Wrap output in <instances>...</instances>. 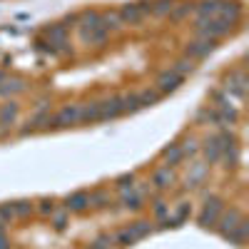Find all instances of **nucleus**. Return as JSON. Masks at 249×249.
<instances>
[{
    "mask_svg": "<svg viewBox=\"0 0 249 249\" xmlns=\"http://www.w3.org/2000/svg\"><path fill=\"white\" fill-rule=\"evenodd\" d=\"M232 28H234V25L224 23V20H219V18H197V20H195L197 35H199V37H207V40H217V37L227 35Z\"/></svg>",
    "mask_w": 249,
    "mask_h": 249,
    "instance_id": "obj_1",
    "label": "nucleus"
},
{
    "mask_svg": "<svg viewBox=\"0 0 249 249\" xmlns=\"http://www.w3.org/2000/svg\"><path fill=\"white\" fill-rule=\"evenodd\" d=\"M222 212H224V202H222L219 197H207L204 210H202V214H199V224H202V227H214Z\"/></svg>",
    "mask_w": 249,
    "mask_h": 249,
    "instance_id": "obj_2",
    "label": "nucleus"
},
{
    "mask_svg": "<svg viewBox=\"0 0 249 249\" xmlns=\"http://www.w3.org/2000/svg\"><path fill=\"white\" fill-rule=\"evenodd\" d=\"M80 122V105H65L55 117H50V127H70Z\"/></svg>",
    "mask_w": 249,
    "mask_h": 249,
    "instance_id": "obj_3",
    "label": "nucleus"
},
{
    "mask_svg": "<svg viewBox=\"0 0 249 249\" xmlns=\"http://www.w3.org/2000/svg\"><path fill=\"white\" fill-rule=\"evenodd\" d=\"M242 219H244V217H242V212L232 207L230 212L219 214V219H217V224H214V227H217V232H219L222 237H230V234L237 230V224H239Z\"/></svg>",
    "mask_w": 249,
    "mask_h": 249,
    "instance_id": "obj_4",
    "label": "nucleus"
},
{
    "mask_svg": "<svg viewBox=\"0 0 249 249\" xmlns=\"http://www.w3.org/2000/svg\"><path fill=\"white\" fill-rule=\"evenodd\" d=\"M217 48V40H207V37H199L195 43H190L184 48V57H192V60H199V57H207L212 50Z\"/></svg>",
    "mask_w": 249,
    "mask_h": 249,
    "instance_id": "obj_5",
    "label": "nucleus"
},
{
    "mask_svg": "<svg viewBox=\"0 0 249 249\" xmlns=\"http://www.w3.org/2000/svg\"><path fill=\"white\" fill-rule=\"evenodd\" d=\"M117 15H120V20H122V25H140L142 20L147 18L140 3H127V5H122Z\"/></svg>",
    "mask_w": 249,
    "mask_h": 249,
    "instance_id": "obj_6",
    "label": "nucleus"
},
{
    "mask_svg": "<svg viewBox=\"0 0 249 249\" xmlns=\"http://www.w3.org/2000/svg\"><path fill=\"white\" fill-rule=\"evenodd\" d=\"M207 172H210V164H204V162L190 164V172H187V177H184V187H187V190H195V187H199V184L204 182Z\"/></svg>",
    "mask_w": 249,
    "mask_h": 249,
    "instance_id": "obj_7",
    "label": "nucleus"
},
{
    "mask_svg": "<svg viewBox=\"0 0 249 249\" xmlns=\"http://www.w3.org/2000/svg\"><path fill=\"white\" fill-rule=\"evenodd\" d=\"M219 20H224V23H230V25H237L239 23V18H242V5L239 3H230V0H222V5H219Z\"/></svg>",
    "mask_w": 249,
    "mask_h": 249,
    "instance_id": "obj_8",
    "label": "nucleus"
},
{
    "mask_svg": "<svg viewBox=\"0 0 249 249\" xmlns=\"http://www.w3.org/2000/svg\"><path fill=\"white\" fill-rule=\"evenodd\" d=\"M182 85V77L177 75V72H172V70H167V72H162L160 77H157V92L160 95H164V92H172V90H177Z\"/></svg>",
    "mask_w": 249,
    "mask_h": 249,
    "instance_id": "obj_9",
    "label": "nucleus"
},
{
    "mask_svg": "<svg viewBox=\"0 0 249 249\" xmlns=\"http://www.w3.org/2000/svg\"><path fill=\"white\" fill-rule=\"evenodd\" d=\"M120 115H124L120 97H110V100H105V102H100V120H115V117H120Z\"/></svg>",
    "mask_w": 249,
    "mask_h": 249,
    "instance_id": "obj_10",
    "label": "nucleus"
},
{
    "mask_svg": "<svg viewBox=\"0 0 249 249\" xmlns=\"http://www.w3.org/2000/svg\"><path fill=\"white\" fill-rule=\"evenodd\" d=\"M202 152H204V160L210 162V164L219 162V157H222V140H219V135H214V137L207 140L204 147H202Z\"/></svg>",
    "mask_w": 249,
    "mask_h": 249,
    "instance_id": "obj_11",
    "label": "nucleus"
},
{
    "mask_svg": "<svg viewBox=\"0 0 249 249\" xmlns=\"http://www.w3.org/2000/svg\"><path fill=\"white\" fill-rule=\"evenodd\" d=\"M48 127H50V112L48 110H40L33 120H28V127H23L20 132L30 135V132H37V130H48Z\"/></svg>",
    "mask_w": 249,
    "mask_h": 249,
    "instance_id": "obj_12",
    "label": "nucleus"
},
{
    "mask_svg": "<svg viewBox=\"0 0 249 249\" xmlns=\"http://www.w3.org/2000/svg\"><path fill=\"white\" fill-rule=\"evenodd\" d=\"M90 207V195L88 192H75L65 199V210L68 212H85Z\"/></svg>",
    "mask_w": 249,
    "mask_h": 249,
    "instance_id": "obj_13",
    "label": "nucleus"
},
{
    "mask_svg": "<svg viewBox=\"0 0 249 249\" xmlns=\"http://www.w3.org/2000/svg\"><path fill=\"white\" fill-rule=\"evenodd\" d=\"M172 182H175V172H172L170 164H167V167H160V170L152 175V184L157 187V190H170Z\"/></svg>",
    "mask_w": 249,
    "mask_h": 249,
    "instance_id": "obj_14",
    "label": "nucleus"
},
{
    "mask_svg": "<svg viewBox=\"0 0 249 249\" xmlns=\"http://www.w3.org/2000/svg\"><path fill=\"white\" fill-rule=\"evenodd\" d=\"M18 110H20V105H18L15 100L5 102V105H0V127H8V124H13L15 117H18Z\"/></svg>",
    "mask_w": 249,
    "mask_h": 249,
    "instance_id": "obj_15",
    "label": "nucleus"
},
{
    "mask_svg": "<svg viewBox=\"0 0 249 249\" xmlns=\"http://www.w3.org/2000/svg\"><path fill=\"white\" fill-rule=\"evenodd\" d=\"M219 5H222V0H202V3L195 5L197 18H217L219 15Z\"/></svg>",
    "mask_w": 249,
    "mask_h": 249,
    "instance_id": "obj_16",
    "label": "nucleus"
},
{
    "mask_svg": "<svg viewBox=\"0 0 249 249\" xmlns=\"http://www.w3.org/2000/svg\"><path fill=\"white\" fill-rule=\"evenodd\" d=\"M23 90H25V80H20V77H5L3 82H0V95L3 97L23 92Z\"/></svg>",
    "mask_w": 249,
    "mask_h": 249,
    "instance_id": "obj_17",
    "label": "nucleus"
},
{
    "mask_svg": "<svg viewBox=\"0 0 249 249\" xmlns=\"http://www.w3.org/2000/svg\"><path fill=\"white\" fill-rule=\"evenodd\" d=\"M190 214H192V207H190V202H179V207L175 210V214H172L167 222H164L162 227H170V224H172V227H177V224H182V222H184L187 217H190Z\"/></svg>",
    "mask_w": 249,
    "mask_h": 249,
    "instance_id": "obj_18",
    "label": "nucleus"
},
{
    "mask_svg": "<svg viewBox=\"0 0 249 249\" xmlns=\"http://www.w3.org/2000/svg\"><path fill=\"white\" fill-rule=\"evenodd\" d=\"M97 120H100V102L80 105V122H97Z\"/></svg>",
    "mask_w": 249,
    "mask_h": 249,
    "instance_id": "obj_19",
    "label": "nucleus"
},
{
    "mask_svg": "<svg viewBox=\"0 0 249 249\" xmlns=\"http://www.w3.org/2000/svg\"><path fill=\"white\" fill-rule=\"evenodd\" d=\"M122 207L124 210H140L142 207V192L135 190V187L130 192H122Z\"/></svg>",
    "mask_w": 249,
    "mask_h": 249,
    "instance_id": "obj_20",
    "label": "nucleus"
},
{
    "mask_svg": "<svg viewBox=\"0 0 249 249\" xmlns=\"http://www.w3.org/2000/svg\"><path fill=\"white\" fill-rule=\"evenodd\" d=\"M175 8L172 0H155V3H147V13L155 15V18H162V15H170V10Z\"/></svg>",
    "mask_w": 249,
    "mask_h": 249,
    "instance_id": "obj_21",
    "label": "nucleus"
},
{
    "mask_svg": "<svg viewBox=\"0 0 249 249\" xmlns=\"http://www.w3.org/2000/svg\"><path fill=\"white\" fill-rule=\"evenodd\" d=\"M80 37H82V43H90V45H102V43L107 40V30H105V28H95V30H90V33H82Z\"/></svg>",
    "mask_w": 249,
    "mask_h": 249,
    "instance_id": "obj_22",
    "label": "nucleus"
},
{
    "mask_svg": "<svg viewBox=\"0 0 249 249\" xmlns=\"http://www.w3.org/2000/svg\"><path fill=\"white\" fill-rule=\"evenodd\" d=\"M127 232H130V234H132V239L137 242V239H142V237H147V234L152 232V227H150V222L140 219V222H135V224H130V227H127Z\"/></svg>",
    "mask_w": 249,
    "mask_h": 249,
    "instance_id": "obj_23",
    "label": "nucleus"
},
{
    "mask_svg": "<svg viewBox=\"0 0 249 249\" xmlns=\"http://www.w3.org/2000/svg\"><path fill=\"white\" fill-rule=\"evenodd\" d=\"M65 33H68L65 25H50V28L45 30V35L50 37L53 45H65Z\"/></svg>",
    "mask_w": 249,
    "mask_h": 249,
    "instance_id": "obj_24",
    "label": "nucleus"
},
{
    "mask_svg": "<svg viewBox=\"0 0 249 249\" xmlns=\"http://www.w3.org/2000/svg\"><path fill=\"white\" fill-rule=\"evenodd\" d=\"M100 23H102V28H105L107 33H110V30H120V28H122V20H120V15H117V13H102V15H100Z\"/></svg>",
    "mask_w": 249,
    "mask_h": 249,
    "instance_id": "obj_25",
    "label": "nucleus"
},
{
    "mask_svg": "<svg viewBox=\"0 0 249 249\" xmlns=\"http://www.w3.org/2000/svg\"><path fill=\"white\" fill-rule=\"evenodd\" d=\"M170 70H172V72H177L179 77H184L187 72H192V70H195V60H192V57H179Z\"/></svg>",
    "mask_w": 249,
    "mask_h": 249,
    "instance_id": "obj_26",
    "label": "nucleus"
},
{
    "mask_svg": "<svg viewBox=\"0 0 249 249\" xmlns=\"http://www.w3.org/2000/svg\"><path fill=\"white\" fill-rule=\"evenodd\" d=\"M120 100H122V112H137V110H142V105H140V97H137V92L122 95Z\"/></svg>",
    "mask_w": 249,
    "mask_h": 249,
    "instance_id": "obj_27",
    "label": "nucleus"
},
{
    "mask_svg": "<svg viewBox=\"0 0 249 249\" xmlns=\"http://www.w3.org/2000/svg\"><path fill=\"white\" fill-rule=\"evenodd\" d=\"M162 157L167 160L170 164H179L184 157H182V150H179V144H167V147L162 150Z\"/></svg>",
    "mask_w": 249,
    "mask_h": 249,
    "instance_id": "obj_28",
    "label": "nucleus"
},
{
    "mask_svg": "<svg viewBox=\"0 0 249 249\" xmlns=\"http://www.w3.org/2000/svg\"><path fill=\"white\" fill-rule=\"evenodd\" d=\"M137 97H140V105H142V107H147V105H155V102H157L162 95H160L155 88H147V90H140Z\"/></svg>",
    "mask_w": 249,
    "mask_h": 249,
    "instance_id": "obj_29",
    "label": "nucleus"
},
{
    "mask_svg": "<svg viewBox=\"0 0 249 249\" xmlns=\"http://www.w3.org/2000/svg\"><path fill=\"white\" fill-rule=\"evenodd\" d=\"M192 10H195V5H190V3H179V5H175V8L170 10V18L177 23V20H184V18L190 15Z\"/></svg>",
    "mask_w": 249,
    "mask_h": 249,
    "instance_id": "obj_30",
    "label": "nucleus"
},
{
    "mask_svg": "<svg viewBox=\"0 0 249 249\" xmlns=\"http://www.w3.org/2000/svg\"><path fill=\"white\" fill-rule=\"evenodd\" d=\"M10 210H13V217H28L33 212V204L30 202H10Z\"/></svg>",
    "mask_w": 249,
    "mask_h": 249,
    "instance_id": "obj_31",
    "label": "nucleus"
},
{
    "mask_svg": "<svg viewBox=\"0 0 249 249\" xmlns=\"http://www.w3.org/2000/svg\"><path fill=\"white\" fill-rule=\"evenodd\" d=\"M115 184H117L120 192H130L132 187H135V175H122V177L115 179Z\"/></svg>",
    "mask_w": 249,
    "mask_h": 249,
    "instance_id": "obj_32",
    "label": "nucleus"
},
{
    "mask_svg": "<svg viewBox=\"0 0 249 249\" xmlns=\"http://www.w3.org/2000/svg\"><path fill=\"white\" fill-rule=\"evenodd\" d=\"M107 202H110V199H107V195H105V192H92V195H90V204H92V207H97V210L107 207Z\"/></svg>",
    "mask_w": 249,
    "mask_h": 249,
    "instance_id": "obj_33",
    "label": "nucleus"
},
{
    "mask_svg": "<svg viewBox=\"0 0 249 249\" xmlns=\"http://www.w3.org/2000/svg\"><path fill=\"white\" fill-rule=\"evenodd\" d=\"M179 150H182V157H190V155H197V140H187L184 144H179Z\"/></svg>",
    "mask_w": 249,
    "mask_h": 249,
    "instance_id": "obj_34",
    "label": "nucleus"
},
{
    "mask_svg": "<svg viewBox=\"0 0 249 249\" xmlns=\"http://www.w3.org/2000/svg\"><path fill=\"white\" fill-rule=\"evenodd\" d=\"M167 212H170V207H167V204H164L162 199H157V202H155V214H157V217L162 219V217H164V214H167Z\"/></svg>",
    "mask_w": 249,
    "mask_h": 249,
    "instance_id": "obj_35",
    "label": "nucleus"
},
{
    "mask_svg": "<svg viewBox=\"0 0 249 249\" xmlns=\"http://www.w3.org/2000/svg\"><path fill=\"white\" fill-rule=\"evenodd\" d=\"M37 210L43 212V214H53V212H55V204H53L50 199H43V202H40V207H37Z\"/></svg>",
    "mask_w": 249,
    "mask_h": 249,
    "instance_id": "obj_36",
    "label": "nucleus"
},
{
    "mask_svg": "<svg viewBox=\"0 0 249 249\" xmlns=\"http://www.w3.org/2000/svg\"><path fill=\"white\" fill-rule=\"evenodd\" d=\"M53 214H55V212H53ZM65 222H68L65 212H57V214H55V227H57V230H62V227H65Z\"/></svg>",
    "mask_w": 249,
    "mask_h": 249,
    "instance_id": "obj_37",
    "label": "nucleus"
},
{
    "mask_svg": "<svg viewBox=\"0 0 249 249\" xmlns=\"http://www.w3.org/2000/svg\"><path fill=\"white\" fill-rule=\"evenodd\" d=\"M0 249H10V244H8V237H5V234H0Z\"/></svg>",
    "mask_w": 249,
    "mask_h": 249,
    "instance_id": "obj_38",
    "label": "nucleus"
}]
</instances>
